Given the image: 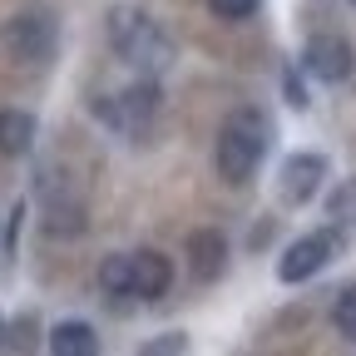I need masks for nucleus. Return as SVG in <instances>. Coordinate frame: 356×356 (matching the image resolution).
<instances>
[{"label":"nucleus","mask_w":356,"mask_h":356,"mask_svg":"<svg viewBox=\"0 0 356 356\" xmlns=\"http://www.w3.org/2000/svg\"><path fill=\"white\" fill-rule=\"evenodd\" d=\"M322 184H327V154L302 149V154H287V159H282V173H277L282 203L302 208V203H312V198L322 193Z\"/></svg>","instance_id":"6"},{"label":"nucleus","mask_w":356,"mask_h":356,"mask_svg":"<svg viewBox=\"0 0 356 356\" xmlns=\"http://www.w3.org/2000/svg\"><path fill=\"white\" fill-rule=\"evenodd\" d=\"M99 292L109 302H134V262H129V252H109L99 262Z\"/></svg>","instance_id":"13"},{"label":"nucleus","mask_w":356,"mask_h":356,"mask_svg":"<svg viewBox=\"0 0 356 356\" xmlns=\"http://www.w3.org/2000/svg\"><path fill=\"white\" fill-rule=\"evenodd\" d=\"M0 341H6V317H0Z\"/></svg>","instance_id":"20"},{"label":"nucleus","mask_w":356,"mask_h":356,"mask_svg":"<svg viewBox=\"0 0 356 356\" xmlns=\"http://www.w3.org/2000/svg\"><path fill=\"white\" fill-rule=\"evenodd\" d=\"M327 208H332V218H337V222H356V178H351V184H341V188L332 193V203H327Z\"/></svg>","instance_id":"18"},{"label":"nucleus","mask_w":356,"mask_h":356,"mask_svg":"<svg viewBox=\"0 0 356 356\" xmlns=\"http://www.w3.org/2000/svg\"><path fill=\"white\" fill-rule=\"evenodd\" d=\"M184 252H188V273H193L198 282H218L222 273H228V238H222L218 228L188 233Z\"/></svg>","instance_id":"9"},{"label":"nucleus","mask_w":356,"mask_h":356,"mask_svg":"<svg viewBox=\"0 0 356 356\" xmlns=\"http://www.w3.org/2000/svg\"><path fill=\"white\" fill-rule=\"evenodd\" d=\"M257 6H262V0H208V10L218 20H252Z\"/></svg>","instance_id":"16"},{"label":"nucleus","mask_w":356,"mask_h":356,"mask_svg":"<svg viewBox=\"0 0 356 356\" xmlns=\"http://www.w3.org/2000/svg\"><path fill=\"white\" fill-rule=\"evenodd\" d=\"M129 262H134V302H163L173 287V262L159 248L129 252Z\"/></svg>","instance_id":"8"},{"label":"nucleus","mask_w":356,"mask_h":356,"mask_svg":"<svg viewBox=\"0 0 356 356\" xmlns=\"http://www.w3.org/2000/svg\"><path fill=\"white\" fill-rule=\"evenodd\" d=\"M6 50L15 65L25 70H44L60 50V25L50 10H20L10 25H6Z\"/></svg>","instance_id":"4"},{"label":"nucleus","mask_w":356,"mask_h":356,"mask_svg":"<svg viewBox=\"0 0 356 356\" xmlns=\"http://www.w3.org/2000/svg\"><path fill=\"white\" fill-rule=\"evenodd\" d=\"M35 114L30 109H0V154H10V159H20V154H30L35 149Z\"/></svg>","instance_id":"11"},{"label":"nucleus","mask_w":356,"mask_h":356,"mask_svg":"<svg viewBox=\"0 0 356 356\" xmlns=\"http://www.w3.org/2000/svg\"><path fill=\"white\" fill-rule=\"evenodd\" d=\"M50 356H99V332L89 322H60L50 327Z\"/></svg>","instance_id":"12"},{"label":"nucleus","mask_w":356,"mask_h":356,"mask_svg":"<svg viewBox=\"0 0 356 356\" xmlns=\"http://www.w3.org/2000/svg\"><path fill=\"white\" fill-rule=\"evenodd\" d=\"M159 109H163V89H159V79H144V74L129 89H119V95L95 99V114L114 134H124V139H144V134L154 129V119H159Z\"/></svg>","instance_id":"3"},{"label":"nucleus","mask_w":356,"mask_h":356,"mask_svg":"<svg viewBox=\"0 0 356 356\" xmlns=\"http://www.w3.org/2000/svg\"><path fill=\"white\" fill-rule=\"evenodd\" d=\"M6 337H10V346H15L20 356H30V351H35V337H40V327H35V317H15V322L6 327Z\"/></svg>","instance_id":"17"},{"label":"nucleus","mask_w":356,"mask_h":356,"mask_svg":"<svg viewBox=\"0 0 356 356\" xmlns=\"http://www.w3.org/2000/svg\"><path fill=\"white\" fill-rule=\"evenodd\" d=\"M337 252H341V233H337V228L302 233L297 243H287V252H282V262H277V277H282L287 287H297V282H307V277H317Z\"/></svg>","instance_id":"5"},{"label":"nucleus","mask_w":356,"mask_h":356,"mask_svg":"<svg viewBox=\"0 0 356 356\" xmlns=\"http://www.w3.org/2000/svg\"><path fill=\"white\" fill-rule=\"evenodd\" d=\"M351 6H356V0H351Z\"/></svg>","instance_id":"21"},{"label":"nucleus","mask_w":356,"mask_h":356,"mask_svg":"<svg viewBox=\"0 0 356 356\" xmlns=\"http://www.w3.org/2000/svg\"><path fill=\"white\" fill-rule=\"evenodd\" d=\"M40 218H44V233H55V238H74V233H84V203H79L70 188H44Z\"/></svg>","instance_id":"10"},{"label":"nucleus","mask_w":356,"mask_h":356,"mask_svg":"<svg viewBox=\"0 0 356 356\" xmlns=\"http://www.w3.org/2000/svg\"><path fill=\"white\" fill-rule=\"evenodd\" d=\"M302 70L312 79H322V84H341L356 70V50H351L341 35H312L302 44Z\"/></svg>","instance_id":"7"},{"label":"nucleus","mask_w":356,"mask_h":356,"mask_svg":"<svg viewBox=\"0 0 356 356\" xmlns=\"http://www.w3.org/2000/svg\"><path fill=\"white\" fill-rule=\"evenodd\" d=\"M282 89H287V99H292V109H307V89H302L297 70H282Z\"/></svg>","instance_id":"19"},{"label":"nucleus","mask_w":356,"mask_h":356,"mask_svg":"<svg viewBox=\"0 0 356 356\" xmlns=\"http://www.w3.org/2000/svg\"><path fill=\"white\" fill-rule=\"evenodd\" d=\"M267 144H273V124H267V114H262L257 104L233 109L228 119H222L218 149H213V163H218V173H222V184H233V188L252 184V173H257L262 159H267Z\"/></svg>","instance_id":"2"},{"label":"nucleus","mask_w":356,"mask_h":356,"mask_svg":"<svg viewBox=\"0 0 356 356\" xmlns=\"http://www.w3.org/2000/svg\"><path fill=\"white\" fill-rule=\"evenodd\" d=\"M332 322H337V332H341V337H351V341H356V282H351V287H341V297H337V307H332Z\"/></svg>","instance_id":"15"},{"label":"nucleus","mask_w":356,"mask_h":356,"mask_svg":"<svg viewBox=\"0 0 356 356\" xmlns=\"http://www.w3.org/2000/svg\"><path fill=\"white\" fill-rule=\"evenodd\" d=\"M104 30H109V44L124 65H134L144 79H159L173 60H178V44L173 35L144 10V6H109L104 15Z\"/></svg>","instance_id":"1"},{"label":"nucleus","mask_w":356,"mask_h":356,"mask_svg":"<svg viewBox=\"0 0 356 356\" xmlns=\"http://www.w3.org/2000/svg\"><path fill=\"white\" fill-rule=\"evenodd\" d=\"M134 356H188V332H163V337H149Z\"/></svg>","instance_id":"14"}]
</instances>
